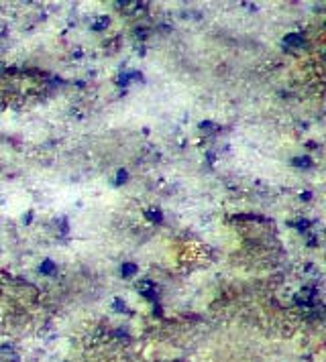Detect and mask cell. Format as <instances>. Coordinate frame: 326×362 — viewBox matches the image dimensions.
<instances>
[{"label":"cell","instance_id":"5","mask_svg":"<svg viewBox=\"0 0 326 362\" xmlns=\"http://www.w3.org/2000/svg\"><path fill=\"white\" fill-rule=\"evenodd\" d=\"M147 218H151L153 222H159V220H161V212H157V210H149V212H147Z\"/></svg>","mask_w":326,"mask_h":362},{"label":"cell","instance_id":"2","mask_svg":"<svg viewBox=\"0 0 326 362\" xmlns=\"http://www.w3.org/2000/svg\"><path fill=\"white\" fill-rule=\"evenodd\" d=\"M137 273V267L133 264V262H127L124 267H122V277H130V275H135Z\"/></svg>","mask_w":326,"mask_h":362},{"label":"cell","instance_id":"7","mask_svg":"<svg viewBox=\"0 0 326 362\" xmlns=\"http://www.w3.org/2000/svg\"><path fill=\"white\" fill-rule=\"evenodd\" d=\"M106 21H108L106 16H104V18H100V24H96V29H104V27H106Z\"/></svg>","mask_w":326,"mask_h":362},{"label":"cell","instance_id":"4","mask_svg":"<svg viewBox=\"0 0 326 362\" xmlns=\"http://www.w3.org/2000/svg\"><path fill=\"white\" fill-rule=\"evenodd\" d=\"M127 179H128V173L124 169H120V171H118V175H116V185H122Z\"/></svg>","mask_w":326,"mask_h":362},{"label":"cell","instance_id":"3","mask_svg":"<svg viewBox=\"0 0 326 362\" xmlns=\"http://www.w3.org/2000/svg\"><path fill=\"white\" fill-rule=\"evenodd\" d=\"M41 271H43V273H51V275H53V273H55V264H53L51 260H45L43 267H41Z\"/></svg>","mask_w":326,"mask_h":362},{"label":"cell","instance_id":"1","mask_svg":"<svg viewBox=\"0 0 326 362\" xmlns=\"http://www.w3.org/2000/svg\"><path fill=\"white\" fill-rule=\"evenodd\" d=\"M293 165H296V167H310V165H312V159H310V157L293 159Z\"/></svg>","mask_w":326,"mask_h":362},{"label":"cell","instance_id":"6","mask_svg":"<svg viewBox=\"0 0 326 362\" xmlns=\"http://www.w3.org/2000/svg\"><path fill=\"white\" fill-rule=\"evenodd\" d=\"M300 39H302L300 35H290L287 37V43H300Z\"/></svg>","mask_w":326,"mask_h":362}]
</instances>
